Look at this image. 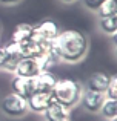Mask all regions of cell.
<instances>
[{
	"mask_svg": "<svg viewBox=\"0 0 117 121\" xmlns=\"http://www.w3.org/2000/svg\"><path fill=\"white\" fill-rule=\"evenodd\" d=\"M59 121H72V120H71V117H68V118H62V120H59Z\"/></svg>",
	"mask_w": 117,
	"mask_h": 121,
	"instance_id": "21",
	"label": "cell"
},
{
	"mask_svg": "<svg viewBox=\"0 0 117 121\" xmlns=\"http://www.w3.org/2000/svg\"><path fill=\"white\" fill-rule=\"evenodd\" d=\"M99 113L106 121L116 120L117 118V100H109V98H105V101H103V104H102V107H100Z\"/></svg>",
	"mask_w": 117,
	"mask_h": 121,
	"instance_id": "13",
	"label": "cell"
},
{
	"mask_svg": "<svg viewBox=\"0 0 117 121\" xmlns=\"http://www.w3.org/2000/svg\"><path fill=\"white\" fill-rule=\"evenodd\" d=\"M28 103V110L34 113H43L48 106L52 103L51 92H33L29 97L26 98Z\"/></svg>",
	"mask_w": 117,
	"mask_h": 121,
	"instance_id": "6",
	"label": "cell"
},
{
	"mask_svg": "<svg viewBox=\"0 0 117 121\" xmlns=\"http://www.w3.org/2000/svg\"><path fill=\"white\" fill-rule=\"evenodd\" d=\"M0 29H2V26H0Z\"/></svg>",
	"mask_w": 117,
	"mask_h": 121,
	"instance_id": "23",
	"label": "cell"
},
{
	"mask_svg": "<svg viewBox=\"0 0 117 121\" xmlns=\"http://www.w3.org/2000/svg\"><path fill=\"white\" fill-rule=\"evenodd\" d=\"M19 2H22V0H0V3H2V5H6V6H11V5H17Z\"/></svg>",
	"mask_w": 117,
	"mask_h": 121,
	"instance_id": "19",
	"label": "cell"
},
{
	"mask_svg": "<svg viewBox=\"0 0 117 121\" xmlns=\"http://www.w3.org/2000/svg\"><path fill=\"white\" fill-rule=\"evenodd\" d=\"M52 46L60 61L79 63L86 57L89 41L86 34L77 29H66L59 32V35L52 41Z\"/></svg>",
	"mask_w": 117,
	"mask_h": 121,
	"instance_id": "1",
	"label": "cell"
},
{
	"mask_svg": "<svg viewBox=\"0 0 117 121\" xmlns=\"http://www.w3.org/2000/svg\"><path fill=\"white\" fill-rule=\"evenodd\" d=\"M109 78L111 75L106 74V72H94L88 77L86 83H85L83 89L91 92H99V94H105L106 87L109 84Z\"/></svg>",
	"mask_w": 117,
	"mask_h": 121,
	"instance_id": "7",
	"label": "cell"
},
{
	"mask_svg": "<svg viewBox=\"0 0 117 121\" xmlns=\"http://www.w3.org/2000/svg\"><path fill=\"white\" fill-rule=\"evenodd\" d=\"M11 92L22 98H28L31 94H33V87H31V80L23 77H19V75H14L11 80Z\"/></svg>",
	"mask_w": 117,
	"mask_h": 121,
	"instance_id": "11",
	"label": "cell"
},
{
	"mask_svg": "<svg viewBox=\"0 0 117 121\" xmlns=\"http://www.w3.org/2000/svg\"><path fill=\"white\" fill-rule=\"evenodd\" d=\"M42 71H43V68H42V65H40V61L37 58L25 57V58H20V61L17 63L14 75H19V77L31 80V78H34L36 75H39Z\"/></svg>",
	"mask_w": 117,
	"mask_h": 121,
	"instance_id": "5",
	"label": "cell"
},
{
	"mask_svg": "<svg viewBox=\"0 0 117 121\" xmlns=\"http://www.w3.org/2000/svg\"><path fill=\"white\" fill-rule=\"evenodd\" d=\"M109 121H117V120H109Z\"/></svg>",
	"mask_w": 117,
	"mask_h": 121,
	"instance_id": "22",
	"label": "cell"
},
{
	"mask_svg": "<svg viewBox=\"0 0 117 121\" xmlns=\"http://www.w3.org/2000/svg\"><path fill=\"white\" fill-rule=\"evenodd\" d=\"M105 98L117 100V75H111L109 78V84L105 91Z\"/></svg>",
	"mask_w": 117,
	"mask_h": 121,
	"instance_id": "16",
	"label": "cell"
},
{
	"mask_svg": "<svg viewBox=\"0 0 117 121\" xmlns=\"http://www.w3.org/2000/svg\"><path fill=\"white\" fill-rule=\"evenodd\" d=\"M102 2H103V0H82L83 6L86 9H89V11H97V8L100 6Z\"/></svg>",
	"mask_w": 117,
	"mask_h": 121,
	"instance_id": "17",
	"label": "cell"
},
{
	"mask_svg": "<svg viewBox=\"0 0 117 121\" xmlns=\"http://www.w3.org/2000/svg\"><path fill=\"white\" fill-rule=\"evenodd\" d=\"M99 28L106 35H116L117 34V15L99 18Z\"/></svg>",
	"mask_w": 117,
	"mask_h": 121,
	"instance_id": "14",
	"label": "cell"
},
{
	"mask_svg": "<svg viewBox=\"0 0 117 121\" xmlns=\"http://www.w3.org/2000/svg\"><path fill=\"white\" fill-rule=\"evenodd\" d=\"M82 92H83V86L74 78H57L52 86L51 97L56 103L62 104V106L72 109L80 103Z\"/></svg>",
	"mask_w": 117,
	"mask_h": 121,
	"instance_id": "2",
	"label": "cell"
},
{
	"mask_svg": "<svg viewBox=\"0 0 117 121\" xmlns=\"http://www.w3.org/2000/svg\"><path fill=\"white\" fill-rule=\"evenodd\" d=\"M60 28L57 25V22L52 18H45L40 23L34 25V34H33V40L37 41H54L56 37L59 35Z\"/></svg>",
	"mask_w": 117,
	"mask_h": 121,
	"instance_id": "4",
	"label": "cell"
},
{
	"mask_svg": "<svg viewBox=\"0 0 117 121\" xmlns=\"http://www.w3.org/2000/svg\"><path fill=\"white\" fill-rule=\"evenodd\" d=\"M60 2H63V3H72V2H75V0H60Z\"/></svg>",
	"mask_w": 117,
	"mask_h": 121,
	"instance_id": "20",
	"label": "cell"
},
{
	"mask_svg": "<svg viewBox=\"0 0 117 121\" xmlns=\"http://www.w3.org/2000/svg\"><path fill=\"white\" fill-rule=\"evenodd\" d=\"M6 60H8V54H6L5 48H3V46H0V71L3 69V66H5Z\"/></svg>",
	"mask_w": 117,
	"mask_h": 121,
	"instance_id": "18",
	"label": "cell"
},
{
	"mask_svg": "<svg viewBox=\"0 0 117 121\" xmlns=\"http://www.w3.org/2000/svg\"><path fill=\"white\" fill-rule=\"evenodd\" d=\"M96 12H97V15H99V18L117 15V2L116 0H103Z\"/></svg>",
	"mask_w": 117,
	"mask_h": 121,
	"instance_id": "15",
	"label": "cell"
},
{
	"mask_svg": "<svg viewBox=\"0 0 117 121\" xmlns=\"http://www.w3.org/2000/svg\"><path fill=\"white\" fill-rule=\"evenodd\" d=\"M42 115L45 117L46 121H59L62 118H68V117H71V109H68V107L62 106V104L56 103V101L52 100V103L49 104L48 109H46Z\"/></svg>",
	"mask_w": 117,
	"mask_h": 121,
	"instance_id": "10",
	"label": "cell"
},
{
	"mask_svg": "<svg viewBox=\"0 0 117 121\" xmlns=\"http://www.w3.org/2000/svg\"><path fill=\"white\" fill-rule=\"evenodd\" d=\"M103 101H105V94L91 92V91H86V89H83V92H82L80 103L83 104L85 110H88L91 113H99Z\"/></svg>",
	"mask_w": 117,
	"mask_h": 121,
	"instance_id": "8",
	"label": "cell"
},
{
	"mask_svg": "<svg viewBox=\"0 0 117 121\" xmlns=\"http://www.w3.org/2000/svg\"><path fill=\"white\" fill-rule=\"evenodd\" d=\"M33 34H34V25L19 23L17 26L12 29L11 40H9V41H14V43H23V41L33 39Z\"/></svg>",
	"mask_w": 117,
	"mask_h": 121,
	"instance_id": "12",
	"label": "cell"
},
{
	"mask_svg": "<svg viewBox=\"0 0 117 121\" xmlns=\"http://www.w3.org/2000/svg\"><path fill=\"white\" fill-rule=\"evenodd\" d=\"M56 80H57V78L51 74V71H42L39 75L31 78L33 92H51Z\"/></svg>",
	"mask_w": 117,
	"mask_h": 121,
	"instance_id": "9",
	"label": "cell"
},
{
	"mask_svg": "<svg viewBox=\"0 0 117 121\" xmlns=\"http://www.w3.org/2000/svg\"><path fill=\"white\" fill-rule=\"evenodd\" d=\"M0 110L3 115L9 117V118H22L25 117L29 110H28V103L26 98H22L19 95L12 94H6L0 101Z\"/></svg>",
	"mask_w": 117,
	"mask_h": 121,
	"instance_id": "3",
	"label": "cell"
}]
</instances>
